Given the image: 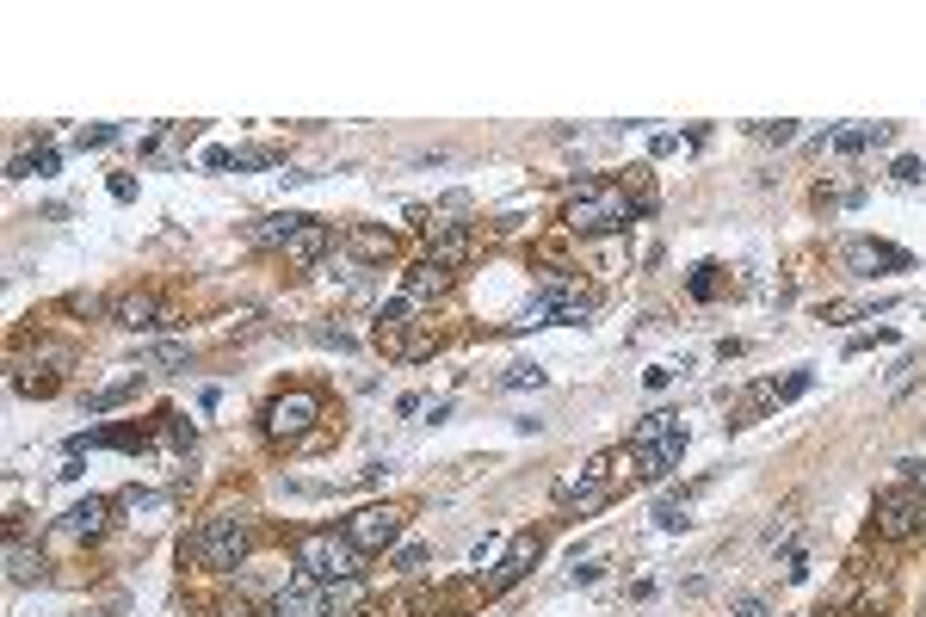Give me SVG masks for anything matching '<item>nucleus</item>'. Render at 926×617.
<instances>
[{"mask_svg": "<svg viewBox=\"0 0 926 617\" xmlns=\"http://www.w3.org/2000/svg\"><path fill=\"white\" fill-rule=\"evenodd\" d=\"M124 506H130V513H161V494H149V488H130V494H124Z\"/></svg>", "mask_w": 926, "mask_h": 617, "instance_id": "32", "label": "nucleus"}, {"mask_svg": "<svg viewBox=\"0 0 926 617\" xmlns=\"http://www.w3.org/2000/svg\"><path fill=\"white\" fill-rule=\"evenodd\" d=\"M204 167H235V149H204Z\"/></svg>", "mask_w": 926, "mask_h": 617, "instance_id": "40", "label": "nucleus"}, {"mask_svg": "<svg viewBox=\"0 0 926 617\" xmlns=\"http://www.w3.org/2000/svg\"><path fill=\"white\" fill-rule=\"evenodd\" d=\"M630 216H636V204H630L624 186H581L568 198L562 223L575 235H612V229H630Z\"/></svg>", "mask_w": 926, "mask_h": 617, "instance_id": "3", "label": "nucleus"}, {"mask_svg": "<svg viewBox=\"0 0 926 617\" xmlns=\"http://www.w3.org/2000/svg\"><path fill=\"white\" fill-rule=\"evenodd\" d=\"M118 321V328H130V334H155V328H173V315L161 297H149V290H124V297H112V309H105Z\"/></svg>", "mask_w": 926, "mask_h": 617, "instance_id": "10", "label": "nucleus"}, {"mask_svg": "<svg viewBox=\"0 0 926 617\" xmlns=\"http://www.w3.org/2000/svg\"><path fill=\"white\" fill-rule=\"evenodd\" d=\"M840 266L852 278H877V272H902L908 253L889 247V241H871V235H852V241H840Z\"/></svg>", "mask_w": 926, "mask_h": 617, "instance_id": "9", "label": "nucleus"}, {"mask_svg": "<svg viewBox=\"0 0 926 617\" xmlns=\"http://www.w3.org/2000/svg\"><path fill=\"white\" fill-rule=\"evenodd\" d=\"M303 223H309V216H297V210H272V216H260L254 241H260V247H284V241H291Z\"/></svg>", "mask_w": 926, "mask_h": 617, "instance_id": "21", "label": "nucleus"}, {"mask_svg": "<svg viewBox=\"0 0 926 617\" xmlns=\"http://www.w3.org/2000/svg\"><path fill=\"white\" fill-rule=\"evenodd\" d=\"M655 525H661V531H686V525H692V519H686V494H680V500H673V494L655 500Z\"/></svg>", "mask_w": 926, "mask_h": 617, "instance_id": "26", "label": "nucleus"}, {"mask_svg": "<svg viewBox=\"0 0 926 617\" xmlns=\"http://www.w3.org/2000/svg\"><path fill=\"white\" fill-rule=\"evenodd\" d=\"M142 445H149V432H142L136 420H124V426H99V432H87V439H75L68 457H81V451H142Z\"/></svg>", "mask_w": 926, "mask_h": 617, "instance_id": "14", "label": "nucleus"}, {"mask_svg": "<svg viewBox=\"0 0 926 617\" xmlns=\"http://www.w3.org/2000/svg\"><path fill=\"white\" fill-rule=\"evenodd\" d=\"M556 500L575 506V513H599V506L612 500V451H593L581 469H568V476L556 482Z\"/></svg>", "mask_w": 926, "mask_h": 617, "instance_id": "5", "label": "nucleus"}, {"mask_svg": "<svg viewBox=\"0 0 926 617\" xmlns=\"http://www.w3.org/2000/svg\"><path fill=\"white\" fill-rule=\"evenodd\" d=\"M167 439L180 445V451H192V445H198V426H192L186 414H167Z\"/></svg>", "mask_w": 926, "mask_h": 617, "instance_id": "28", "label": "nucleus"}, {"mask_svg": "<svg viewBox=\"0 0 926 617\" xmlns=\"http://www.w3.org/2000/svg\"><path fill=\"white\" fill-rule=\"evenodd\" d=\"M340 531L352 537V550H359V556H377V550H389V543L402 537V513H396V506H359Z\"/></svg>", "mask_w": 926, "mask_h": 617, "instance_id": "8", "label": "nucleus"}, {"mask_svg": "<svg viewBox=\"0 0 926 617\" xmlns=\"http://www.w3.org/2000/svg\"><path fill=\"white\" fill-rule=\"evenodd\" d=\"M328 247H334V229L322 223V216H309V223H303V229H297L291 241H284L278 253H284V266L309 272V266H315V260H322V253H328Z\"/></svg>", "mask_w": 926, "mask_h": 617, "instance_id": "12", "label": "nucleus"}, {"mask_svg": "<svg viewBox=\"0 0 926 617\" xmlns=\"http://www.w3.org/2000/svg\"><path fill=\"white\" fill-rule=\"evenodd\" d=\"M587 315H593V290H587L575 272L556 266V272L538 284V297H531V309H525L519 328H581Z\"/></svg>", "mask_w": 926, "mask_h": 617, "instance_id": "2", "label": "nucleus"}, {"mask_svg": "<svg viewBox=\"0 0 926 617\" xmlns=\"http://www.w3.org/2000/svg\"><path fill=\"white\" fill-rule=\"evenodd\" d=\"M7 580H13V587H25V580H44V556L38 550H31V543H7Z\"/></svg>", "mask_w": 926, "mask_h": 617, "instance_id": "23", "label": "nucleus"}, {"mask_svg": "<svg viewBox=\"0 0 926 617\" xmlns=\"http://www.w3.org/2000/svg\"><path fill=\"white\" fill-rule=\"evenodd\" d=\"M883 142H896V124H859V130H834L828 149L834 155H859V149H883Z\"/></svg>", "mask_w": 926, "mask_h": 617, "instance_id": "18", "label": "nucleus"}, {"mask_svg": "<svg viewBox=\"0 0 926 617\" xmlns=\"http://www.w3.org/2000/svg\"><path fill=\"white\" fill-rule=\"evenodd\" d=\"M149 365L180 371V365H192V352H186V340H161V346H149Z\"/></svg>", "mask_w": 926, "mask_h": 617, "instance_id": "25", "label": "nucleus"}, {"mask_svg": "<svg viewBox=\"0 0 926 617\" xmlns=\"http://www.w3.org/2000/svg\"><path fill=\"white\" fill-rule=\"evenodd\" d=\"M889 179H896V186H920V161H914V155H902L896 167H889Z\"/></svg>", "mask_w": 926, "mask_h": 617, "instance_id": "33", "label": "nucleus"}, {"mask_svg": "<svg viewBox=\"0 0 926 617\" xmlns=\"http://www.w3.org/2000/svg\"><path fill=\"white\" fill-rule=\"evenodd\" d=\"M871 525H877V537H889V543H908V537L926 531V500H920L914 488H883L877 506H871Z\"/></svg>", "mask_w": 926, "mask_h": 617, "instance_id": "7", "label": "nucleus"}, {"mask_svg": "<svg viewBox=\"0 0 926 617\" xmlns=\"http://www.w3.org/2000/svg\"><path fill=\"white\" fill-rule=\"evenodd\" d=\"M105 142H118V130H112V124H93V130H81V149H105Z\"/></svg>", "mask_w": 926, "mask_h": 617, "instance_id": "34", "label": "nucleus"}, {"mask_svg": "<svg viewBox=\"0 0 926 617\" xmlns=\"http://www.w3.org/2000/svg\"><path fill=\"white\" fill-rule=\"evenodd\" d=\"M105 513H112V506H105L99 494H87V500H75V506H68V513H62V525H68V537H99L105 531Z\"/></svg>", "mask_w": 926, "mask_h": 617, "instance_id": "19", "label": "nucleus"}, {"mask_svg": "<svg viewBox=\"0 0 926 617\" xmlns=\"http://www.w3.org/2000/svg\"><path fill=\"white\" fill-rule=\"evenodd\" d=\"M785 574H791V580H803V574H809V556L797 550V543H791V550H785Z\"/></svg>", "mask_w": 926, "mask_h": 617, "instance_id": "37", "label": "nucleus"}, {"mask_svg": "<svg viewBox=\"0 0 926 617\" xmlns=\"http://www.w3.org/2000/svg\"><path fill=\"white\" fill-rule=\"evenodd\" d=\"M451 278H457V272H445V266H433V260H426V266H414V272H408V284H402L408 309H420V303L445 297V290H451Z\"/></svg>", "mask_w": 926, "mask_h": 617, "instance_id": "17", "label": "nucleus"}, {"mask_svg": "<svg viewBox=\"0 0 926 617\" xmlns=\"http://www.w3.org/2000/svg\"><path fill=\"white\" fill-rule=\"evenodd\" d=\"M315 340H322V346H334V352H352V334H340V328H322Z\"/></svg>", "mask_w": 926, "mask_h": 617, "instance_id": "38", "label": "nucleus"}, {"mask_svg": "<svg viewBox=\"0 0 926 617\" xmlns=\"http://www.w3.org/2000/svg\"><path fill=\"white\" fill-rule=\"evenodd\" d=\"M315 420H322V395H315V389H284V395L266 402V439L297 445Z\"/></svg>", "mask_w": 926, "mask_h": 617, "instance_id": "6", "label": "nucleus"}, {"mask_svg": "<svg viewBox=\"0 0 926 617\" xmlns=\"http://www.w3.org/2000/svg\"><path fill=\"white\" fill-rule=\"evenodd\" d=\"M902 469H908V488H914V494H920V500H926V463H920V457H908V463H902Z\"/></svg>", "mask_w": 926, "mask_h": 617, "instance_id": "36", "label": "nucleus"}, {"mask_svg": "<svg viewBox=\"0 0 926 617\" xmlns=\"http://www.w3.org/2000/svg\"><path fill=\"white\" fill-rule=\"evenodd\" d=\"M247 550H254V525H247V513H235V506H217V513L198 519V531H192V562L210 568V574H235L247 562Z\"/></svg>", "mask_w": 926, "mask_h": 617, "instance_id": "1", "label": "nucleus"}, {"mask_svg": "<svg viewBox=\"0 0 926 617\" xmlns=\"http://www.w3.org/2000/svg\"><path fill=\"white\" fill-rule=\"evenodd\" d=\"M426 562H433V550H426V543H402V550H396V568H402V574H420Z\"/></svg>", "mask_w": 926, "mask_h": 617, "instance_id": "27", "label": "nucleus"}, {"mask_svg": "<svg viewBox=\"0 0 926 617\" xmlns=\"http://www.w3.org/2000/svg\"><path fill=\"white\" fill-rule=\"evenodd\" d=\"M365 580L359 574H352V580H328V587L322 593H315V611H322V617H352V611H365Z\"/></svg>", "mask_w": 926, "mask_h": 617, "instance_id": "15", "label": "nucleus"}, {"mask_svg": "<svg viewBox=\"0 0 926 617\" xmlns=\"http://www.w3.org/2000/svg\"><path fill=\"white\" fill-rule=\"evenodd\" d=\"M735 611H741V617H766V599H741Z\"/></svg>", "mask_w": 926, "mask_h": 617, "instance_id": "41", "label": "nucleus"}, {"mask_svg": "<svg viewBox=\"0 0 926 617\" xmlns=\"http://www.w3.org/2000/svg\"><path fill=\"white\" fill-rule=\"evenodd\" d=\"M568 580H575V587H593V580H599V562H575V574H568Z\"/></svg>", "mask_w": 926, "mask_h": 617, "instance_id": "39", "label": "nucleus"}, {"mask_svg": "<svg viewBox=\"0 0 926 617\" xmlns=\"http://www.w3.org/2000/svg\"><path fill=\"white\" fill-rule=\"evenodd\" d=\"M501 383H507V389H544V371H538V365H513Z\"/></svg>", "mask_w": 926, "mask_h": 617, "instance_id": "29", "label": "nucleus"}, {"mask_svg": "<svg viewBox=\"0 0 926 617\" xmlns=\"http://www.w3.org/2000/svg\"><path fill=\"white\" fill-rule=\"evenodd\" d=\"M62 309H68V315H99V309H112V303H99V297H68Z\"/></svg>", "mask_w": 926, "mask_h": 617, "instance_id": "35", "label": "nucleus"}, {"mask_svg": "<svg viewBox=\"0 0 926 617\" xmlns=\"http://www.w3.org/2000/svg\"><path fill=\"white\" fill-rule=\"evenodd\" d=\"M346 247L359 253V260H389V253H396V235H389V229H352Z\"/></svg>", "mask_w": 926, "mask_h": 617, "instance_id": "24", "label": "nucleus"}, {"mask_svg": "<svg viewBox=\"0 0 926 617\" xmlns=\"http://www.w3.org/2000/svg\"><path fill=\"white\" fill-rule=\"evenodd\" d=\"M136 395V371H124V377H112V383H99L93 395H87V414H112V408H124Z\"/></svg>", "mask_w": 926, "mask_h": 617, "instance_id": "22", "label": "nucleus"}, {"mask_svg": "<svg viewBox=\"0 0 926 617\" xmlns=\"http://www.w3.org/2000/svg\"><path fill=\"white\" fill-rule=\"evenodd\" d=\"M630 457H636V476L661 482V476H673V469H680V457H686V432H673V439H661V445H649V451H630Z\"/></svg>", "mask_w": 926, "mask_h": 617, "instance_id": "16", "label": "nucleus"}, {"mask_svg": "<svg viewBox=\"0 0 926 617\" xmlns=\"http://www.w3.org/2000/svg\"><path fill=\"white\" fill-rule=\"evenodd\" d=\"M538 556H544V537L538 531H519L513 543H507V556H501V568L488 574V593H507V587H519V580L538 568Z\"/></svg>", "mask_w": 926, "mask_h": 617, "instance_id": "11", "label": "nucleus"}, {"mask_svg": "<svg viewBox=\"0 0 926 617\" xmlns=\"http://www.w3.org/2000/svg\"><path fill=\"white\" fill-rule=\"evenodd\" d=\"M717 272H723V266H692V297H698V303L717 290Z\"/></svg>", "mask_w": 926, "mask_h": 617, "instance_id": "30", "label": "nucleus"}, {"mask_svg": "<svg viewBox=\"0 0 926 617\" xmlns=\"http://www.w3.org/2000/svg\"><path fill=\"white\" fill-rule=\"evenodd\" d=\"M673 432H686V426H680V414H643V420H636V432H630V445H624V451H649V445L673 439Z\"/></svg>", "mask_w": 926, "mask_h": 617, "instance_id": "20", "label": "nucleus"}, {"mask_svg": "<svg viewBox=\"0 0 926 617\" xmlns=\"http://www.w3.org/2000/svg\"><path fill=\"white\" fill-rule=\"evenodd\" d=\"M754 136H766V142H797V124H791V118H778V124H754Z\"/></svg>", "mask_w": 926, "mask_h": 617, "instance_id": "31", "label": "nucleus"}, {"mask_svg": "<svg viewBox=\"0 0 926 617\" xmlns=\"http://www.w3.org/2000/svg\"><path fill=\"white\" fill-rule=\"evenodd\" d=\"M359 550H352V537L346 531H309V537H297V568L309 574V580H352L359 574Z\"/></svg>", "mask_w": 926, "mask_h": 617, "instance_id": "4", "label": "nucleus"}, {"mask_svg": "<svg viewBox=\"0 0 926 617\" xmlns=\"http://www.w3.org/2000/svg\"><path fill=\"white\" fill-rule=\"evenodd\" d=\"M426 260L457 272L463 260H470V229H457V223H426Z\"/></svg>", "mask_w": 926, "mask_h": 617, "instance_id": "13", "label": "nucleus"}]
</instances>
